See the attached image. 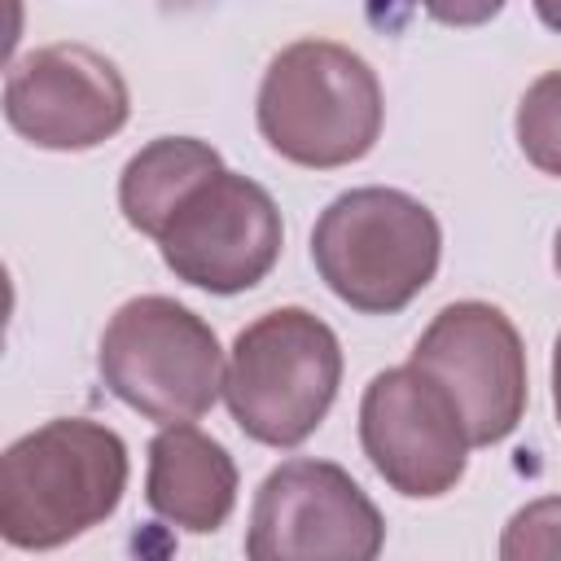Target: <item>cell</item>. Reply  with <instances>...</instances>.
I'll use <instances>...</instances> for the list:
<instances>
[{
	"mask_svg": "<svg viewBox=\"0 0 561 561\" xmlns=\"http://www.w3.org/2000/svg\"><path fill=\"white\" fill-rule=\"evenodd\" d=\"M359 447L390 491L438 500L465 478L473 443L451 390L408 359L364 386Z\"/></svg>",
	"mask_w": 561,
	"mask_h": 561,
	"instance_id": "8",
	"label": "cell"
},
{
	"mask_svg": "<svg viewBox=\"0 0 561 561\" xmlns=\"http://www.w3.org/2000/svg\"><path fill=\"white\" fill-rule=\"evenodd\" d=\"M127 443L88 416H57L0 456V539L22 552L61 548L101 526L127 491Z\"/></svg>",
	"mask_w": 561,
	"mask_h": 561,
	"instance_id": "1",
	"label": "cell"
},
{
	"mask_svg": "<svg viewBox=\"0 0 561 561\" xmlns=\"http://www.w3.org/2000/svg\"><path fill=\"white\" fill-rule=\"evenodd\" d=\"M127 79L88 44H44L9 66L4 118L35 149H96L127 127Z\"/></svg>",
	"mask_w": 561,
	"mask_h": 561,
	"instance_id": "10",
	"label": "cell"
},
{
	"mask_svg": "<svg viewBox=\"0 0 561 561\" xmlns=\"http://www.w3.org/2000/svg\"><path fill=\"white\" fill-rule=\"evenodd\" d=\"M443 228L434 210L386 184L337 193L311 228V263L333 298L359 316L403 311L438 272Z\"/></svg>",
	"mask_w": 561,
	"mask_h": 561,
	"instance_id": "3",
	"label": "cell"
},
{
	"mask_svg": "<svg viewBox=\"0 0 561 561\" xmlns=\"http://www.w3.org/2000/svg\"><path fill=\"white\" fill-rule=\"evenodd\" d=\"M145 500L162 522L188 535H215L237 508V465L193 421L162 425L149 443Z\"/></svg>",
	"mask_w": 561,
	"mask_h": 561,
	"instance_id": "11",
	"label": "cell"
},
{
	"mask_svg": "<svg viewBox=\"0 0 561 561\" xmlns=\"http://www.w3.org/2000/svg\"><path fill=\"white\" fill-rule=\"evenodd\" d=\"M535 13H539V22H543L548 31L561 35V0H535Z\"/></svg>",
	"mask_w": 561,
	"mask_h": 561,
	"instance_id": "16",
	"label": "cell"
},
{
	"mask_svg": "<svg viewBox=\"0 0 561 561\" xmlns=\"http://www.w3.org/2000/svg\"><path fill=\"white\" fill-rule=\"evenodd\" d=\"M500 557L504 561H530V557H561V495L530 500L517 508L500 535Z\"/></svg>",
	"mask_w": 561,
	"mask_h": 561,
	"instance_id": "14",
	"label": "cell"
},
{
	"mask_svg": "<svg viewBox=\"0 0 561 561\" xmlns=\"http://www.w3.org/2000/svg\"><path fill=\"white\" fill-rule=\"evenodd\" d=\"M517 145L530 167L561 180V70L539 75L517 101Z\"/></svg>",
	"mask_w": 561,
	"mask_h": 561,
	"instance_id": "13",
	"label": "cell"
},
{
	"mask_svg": "<svg viewBox=\"0 0 561 561\" xmlns=\"http://www.w3.org/2000/svg\"><path fill=\"white\" fill-rule=\"evenodd\" d=\"M552 408H557V421H561V333L552 342Z\"/></svg>",
	"mask_w": 561,
	"mask_h": 561,
	"instance_id": "17",
	"label": "cell"
},
{
	"mask_svg": "<svg viewBox=\"0 0 561 561\" xmlns=\"http://www.w3.org/2000/svg\"><path fill=\"white\" fill-rule=\"evenodd\" d=\"M552 267H557V276H561V228H557V241H552Z\"/></svg>",
	"mask_w": 561,
	"mask_h": 561,
	"instance_id": "19",
	"label": "cell"
},
{
	"mask_svg": "<svg viewBox=\"0 0 561 561\" xmlns=\"http://www.w3.org/2000/svg\"><path fill=\"white\" fill-rule=\"evenodd\" d=\"M167 13H188V9H206V4H215V0H158Z\"/></svg>",
	"mask_w": 561,
	"mask_h": 561,
	"instance_id": "18",
	"label": "cell"
},
{
	"mask_svg": "<svg viewBox=\"0 0 561 561\" xmlns=\"http://www.w3.org/2000/svg\"><path fill=\"white\" fill-rule=\"evenodd\" d=\"M381 543L377 504L333 460H280L254 491L245 526L254 561H373Z\"/></svg>",
	"mask_w": 561,
	"mask_h": 561,
	"instance_id": "6",
	"label": "cell"
},
{
	"mask_svg": "<svg viewBox=\"0 0 561 561\" xmlns=\"http://www.w3.org/2000/svg\"><path fill=\"white\" fill-rule=\"evenodd\" d=\"M153 241L175 280L228 298L254 289L276 267L285 224L259 180L219 167L171 210Z\"/></svg>",
	"mask_w": 561,
	"mask_h": 561,
	"instance_id": "7",
	"label": "cell"
},
{
	"mask_svg": "<svg viewBox=\"0 0 561 561\" xmlns=\"http://www.w3.org/2000/svg\"><path fill=\"white\" fill-rule=\"evenodd\" d=\"M342 386V342L307 307L250 320L224 368V403L237 430L263 447H298L329 416Z\"/></svg>",
	"mask_w": 561,
	"mask_h": 561,
	"instance_id": "4",
	"label": "cell"
},
{
	"mask_svg": "<svg viewBox=\"0 0 561 561\" xmlns=\"http://www.w3.org/2000/svg\"><path fill=\"white\" fill-rule=\"evenodd\" d=\"M421 4L443 26H486L504 9V0H421Z\"/></svg>",
	"mask_w": 561,
	"mask_h": 561,
	"instance_id": "15",
	"label": "cell"
},
{
	"mask_svg": "<svg viewBox=\"0 0 561 561\" xmlns=\"http://www.w3.org/2000/svg\"><path fill=\"white\" fill-rule=\"evenodd\" d=\"M219 167L224 158L215 145L197 136H158L127 158L118 175V210L136 232L158 237L171 210Z\"/></svg>",
	"mask_w": 561,
	"mask_h": 561,
	"instance_id": "12",
	"label": "cell"
},
{
	"mask_svg": "<svg viewBox=\"0 0 561 561\" xmlns=\"http://www.w3.org/2000/svg\"><path fill=\"white\" fill-rule=\"evenodd\" d=\"M412 364L434 373L460 403L473 447L504 443L526 416V346L517 324L482 302H447L412 346Z\"/></svg>",
	"mask_w": 561,
	"mask_h": 561,
	"instance_id": "9",
	"label": "cell"
},
{
	"mask_svg": "<svg viewBox=\"0 0 561 561\" xmlns=\"http://www.w3.org/2000/svg\"><path fill=\"white\" fill-rule=\"evenodd\" d=\"M259 136L272 153L307 171L359 162L386 123L377 70L333 39H294L280 48L254 101Z\"/></svg>",
	"mask_w": 561,
	"mask_h": 561,
	"instance_id": "2",
	"label": "cell"
},
{
	"mask_svg": "<svg viewBox=\"0 0 561 561\" xmlns=\"http://www.w3.org/2000/svg\"><path fill=\"white\" fill-rule=\"evenodd\" d=\"M105 390L153 425L197 421L224 394V346L215 329L167 294L127 298L96 351Z\"/></svg>",
	"mask_w": 561,
	"mask_h": 561,
	"instance_id": "5",
	"label": "cell"
}]
</instances>
